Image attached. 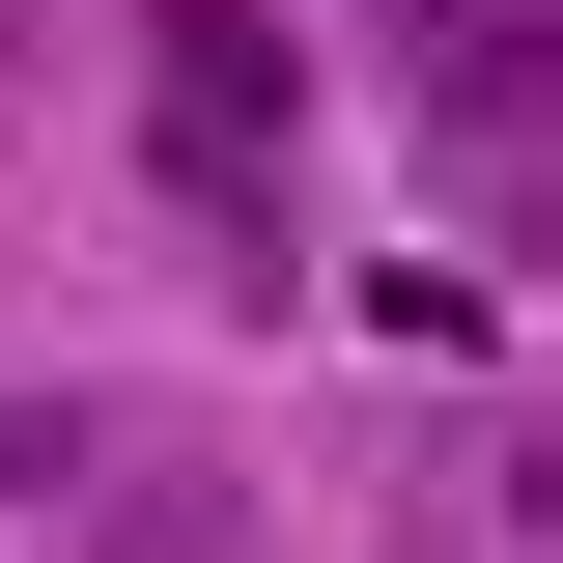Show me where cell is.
Returning <instances> with one entry per match:
<instances>
[{
  "mask_svg": "<svg viewBox=\"0 0 563 563\" xmlns=\"http://www.w3.org/2000/svg\"><path fill=\"white\" fill-rule=\"evenodd\" d=\"M141 169H169L225 254H282V169H310V57H282L254 0H169V29H141Z\"/></svg>",
  "mask_w": 563,
  "mask_h": 563,
  "instance_id": "1",
  "label": "cell"
},
{
  "mask_svg": "<svg viewBox=\"0 0 563 563\" xmlns=\"http://www.w3.org/2000/svg\"><path fill=\"white\" fill-rule=\"evenodd\" d=\"M29 479H85V422H57V395H0V507H29Z\"/></svg>",
  "mask_w": 563,
  "mask_h": 563,
  "instance_id": "2",
  "label": "cell"
},
{
  "mask_svg": "<svg viewBox=\"0 0 563 563\" xmlns=\"http://www.w3.org/2000/svg\"><path fill=\"white\" fill-rule=\"evenodd\" d=\"M395 29H451V57H536V0H395Z\"/></svg>",
  "mask_w": 563,
  "mask_h": 563,
  "instance_id": "3",
  "label": "cell"
}]
</instances>
